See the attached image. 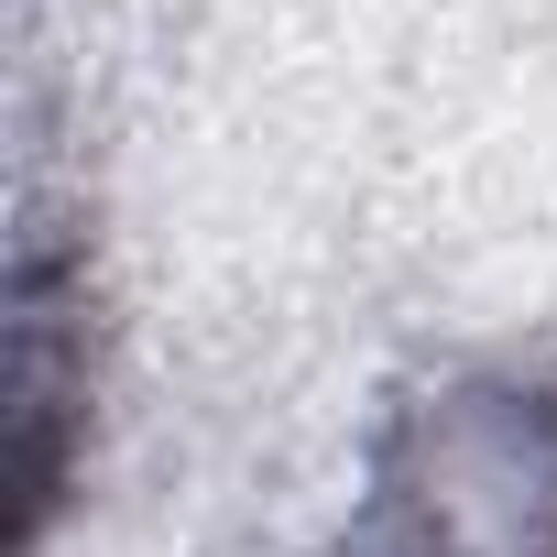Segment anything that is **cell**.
<instances>
[{
    "label": "cell",
    "instance_id": "cell-1",
    "mask_svg": "<svg viewBox=\"0 0 557 557\" xmlns=\"http://www.w3.org/2000/svg\"><path fill=\"white\" fill-rule=\"evenodd\" d=\"M77 405H88V296L66 285L55 240H23V273H12V557H34V535L66 492Z\"/></svg>",
    "mask_w": 557,
    "mask_h": 557
}]
</instances>
